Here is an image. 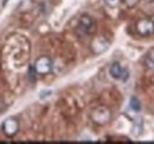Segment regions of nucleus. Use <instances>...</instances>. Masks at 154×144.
Instances as JSON below:
<instances>
[{
    "label": "nucleus",
    "instance_id": "obj_10",
    "mask_svg": "<svg viewBox=\"0 0 154 144\" xmlns=\"http://www.w3.org/2000/svg\"><path fill=\"white\" fill-rule=\"evenodd\" d=\"M120 1H121V0H106V2H107L109 6H112V7L117 6V5L120 4Z\"/></svg>",
    "mask_w": 154,
    "mask_h": 144
},
{
    "label": "nucleus",
    "instance_id": "obj_2",
    "mask_svg": "<svg viewBox=\"0 0 154 144\" xmlns=\"http://www.w3.org/2000/svg\"><path fill=\"white\" fill-rule=\"evenodd\" d=\"M90 118L97 125H106L112 119V112L106 106H97L91 111Z\"/></svg>",
    "mask_w": 154,
    "mask_h": 144
},
{
    "label": "nucleus",
    "instance_id": "obj_8",
    "mask_svg": "<svg viewBox=\"0 0 154 144\" xmlns=\"http://www.w3.org/2000/svg\"><path fill=\"white\" fill-rule=\"evenodd\" d=\"M145 64L149 70L154 71V49H152L145 58Z\"/></svg>",
    "mask_w": 154,
    "mask_h": 144
},
{
    "label": "nucleus",
    "instance_id": "obj_9",
    "mask_svg": "<svg viewBox=\"0 0 154 144\" xmlns=\"http://www.w3.org/2000/svg\"><path fill=\"white\" fill-rule=\"evenodd\" d=\"M129 106L132 110H134V111H140L141 110V103H140V100L136 98V97H132L131 98V100H129Z\"/></svg>",
    "mask_w": 154,
    "mask_h": 144
},
{
    "label": "nucleus",
    "instance_id": "obj_4",
    "mask_svg": "<svg viewBox=\"0 0 154 144\" xmlns=\"http://www.w3.org/2000/svg\"><path fill=\"white\" fill-rule=\"evenodd\" d=\"M19 119L17 117H8L6 118L2 124H1V130L5 134V136L12 138L19 132Z\"/></svg>",
    "mask_w": 154,
    "mask_h": 144
},
{
    "label": "nucleus",
    "instance_id": "obj_3",
    "mask_svg": "<svg viewBox=\"0 0 154 144\" xmlns=\"http://www.w3.org/2000/svg\"><path fill=\"white\" fill-rule=\"evenodd\" d=\"M33 68L37 74L46 76L52 71V59L48 56H40L36 59Z\"/></svg>",
    "mask_w": 154,
    "mask_h": 144
},
{
    "label": "nucleus",
    "instance_id": "obj_5",
    "mask_svg": "<svg viewBox=\"0 0 154 144\" xmlns=\"http://www.w3.org/2000/svg\"><path fill=\"white\" fill-rule=\"evenodd\" d=\"M135 30L141 37L152 36L154 33V21L149 18H142L136 21Z\"/></svg>",
    "mask_w": 154,
    "mask_h": 144
},
{
    "label": "nucleus",
    "instance_id": "obj_1",
    "mask_svg": "<svg viewBox=\"0 0 154 144\" xmlns=\"http://www.w3.org/2000/svg\"><path fill=\"white\" fill-rule=\"evenodd\" d=\"M95 21L89 14H83L81 16L78 25H77L76 32L79 37L88 36V34H93L95 32Z\"/></svg>",
    "mask_w": 154,
    "mask_h": 144
},
{
    "label": "nucleus",
    "instance_id": "obj_6",
    "mask_svg": "<svg viewBox=\"0 0 154 144\" xmlns=\"http://www.w3.org/2000/svg\"><path fill=\"white\" fill-rule=\"evenodd\" d=\"M109 44H110L109 40H107L104 37H95L91 41V50H93L94 53L96 54L103 53L109 47Z\"/></svg>",
    "mask_w": 154,
    "mask_h": 144
},
{
    "label": "nucleus",
    "instance_id": "obj_7",
    "mask_svg": "<svg viewBox=\"0 0 154 144\" xmlns=\"http://www.w3.org/2000/svg\"><path fill=\"white\" fill-rule=\"evenodd\" d=\"M109 73L110 76L114 78V79H120V80H126L128 78V71L122 69V66L119 64V63H113L110 65V69H109Z\"/></svg>",
    "mask_w": 154,
    "mask_h": 144
}]
</instances>
